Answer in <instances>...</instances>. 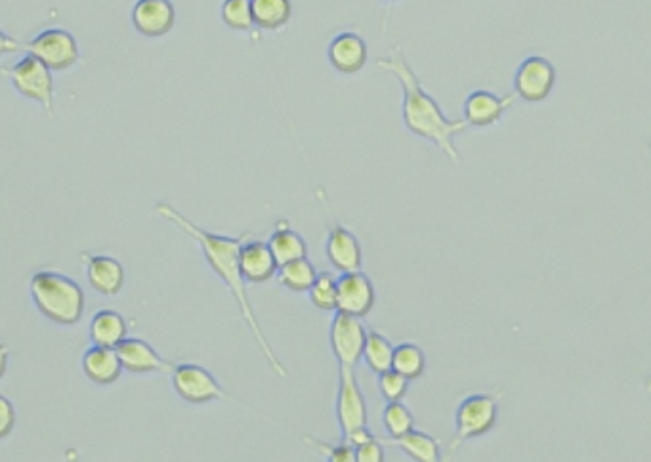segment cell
Segmentation results:
<instances>
[{"mask_svg": "<svg viewBox=\"0 0 651 462\" xmlns=\"http://www.w3.org/2000/svg\"><path fill=\"white\" fill-rule=\"evenodd\" d=\"M155 212L170 226H174L182 233H186L189 239H193L199 245V249L203 252L212 273L228 287V291H230L239 312H241V317L245 319V323H247V327L251 331L252 338L256 340L262 356L266 359L270 371L275 377H289V371H287L285 363L275 354L268 336L264 333V329L260 327V321L256 317V312H254V306H252L247 287H245V279H243L241 268H239L241 245L251 237V233L245 231V233L235 235V237L222 235V233H212V231L201 228L199 224H195L184 212H180L167 201L157 203Z\"/></svg>", "mask_w": 651, "mask_h": 462, "instance_id": "cell-1", "label": "cell"}, {"mask_svg": "<svg viewBox=\"0 0 651 462\" xmlns=\"http://www.w3.org/2000/svg\"><path fill=\"white\" fill-rule=\"evenodd\" d=\"M377 69L398 79L403 104L401 117L405 128L420 140L438 147L441 153L455 165L462 161L461 151L457 149L455 138L462 134L468 125L464 119H449L436 98H432L420 83L415 69L409 65L403 48L396 44L386 56L378 58Z\"/></svg>", "mask_w": 651, "mask_h": 462, "instance_id": "cell-2", "label": "cell"}, {"mask_svg": "<svg viewBox=\"0 0 651 462\" xmlns=\"http://www.w3.org/2000/svg\"><path fill=\"white\" fill-rule=\"evenodd\" d=\"M29 296L37 312L58 327H73L83 319V287L60 272L39 270L29 279Z\"/></svg>", "mask_w": 651, "mask_h": 462, "instance_id": "cell-3", "label": "cell"}, {"mask_svg": "<svg viewBox=\"0 0 651 462\" xmlns=\"http://www.w3.org/2000/svg\"><path fill=\"white\" fill-rule=\"evenodd\" d=\"M501 398L503 392H478L462 399L455 413V434L449 440L443 462L451 461L462 443L482 438L497 426Z\"/></svg>", "mask_w": 651, "mask_h": 462, "instance_id": "cell-4", "label": "cell"}, {"mask_svg": "<svg viewBox=\"0 0 651 462\" xmlns=\"http://www.w3.org/2000/svg\"><path fill=\"white\" fill-rule=\"evenodd\" d=\"M2 54L18 52L25 50V54H33L39 58L52 73H62L71 67H75L81 60V48L77 39L60 27H50L41 31L35 39L23 44H16V41H10L8 35H2L0 42Z\"/></svg>", "mask_w": 651, "mask_h": 462, "instance_id": "cell-5", "label": "cell"}, {"mask_svg": "<svg viewBox=\"0 0 651 462\" xmlns=\"http://www.w3.org/2000/svg\"><path fill=\"white\" fill-rule=\"evenodd\" d=\"M2 73L18 94L41 105L42 111H46L48 117L54 115V77L52 71L39 58H35L33 54H25L18 62L4 65Z\"/></svg>", "mask_w": 651, "mask_h": 462, "instance_id": "cell-6", "label": "cell"}, {"mask_svg": "<svg viewBox=\"0 0 651 462\" xmlns=\"http://www.w3.org/2000/svg\"><path fill=\"white\" fill-rule=\"evenodd\" d=\"M336 422L340 428L342 440L354 434L356 430L367 428L369 424V407L363 396L356 367L338 365V382H336Z\"/></svg>", "mask_w": 651, "mask_h": 462, "instance_id": "cell-7", "label": "cell"}, {"mask_svg": "<svg viewBox=\"0 0 651 462\" xmlns=\"http://www.w3.org/2000/svg\"><path fill=\"white\" fill-rule=\"evenodd\" d=\"M172 388L176 396L189 405H209L216 401H231V396L222 388L209 369L197 363H180L174 367Z\"/></svg>", "mask_w": 651, "mask_h": 462, "instance_id": "cell-8", "label": "cell"}, {"mask_svg": "<svg viewBox=\"0 0 651 462\" xmlns=\"http://www.w3.org/2000/svg\"><path fill=\"white\" fill-rule=\"evenodd\" d=\"M558 81L554 63L541 54H531L514 73V94L525 104H543Z\"/></svg>", "mask_w": 651, "mask_h": 462, "instance_id": "cell-9", "label": "cell"}, {"mask_svg": "<svg viewBox=\"0 0 651 462\" xmlns=\"http://www.w3.org/2000/svg\"><path fill=\"white\" fill-rule=\"evenodd\" d=\"M367 335L369 329L361 317L335 312L329 327V344L338 365L356 367L363 359Z\"/></svg>", "mask_w": 651, "mask_h": 462, "instance_id": "cell-10", "label": "cell"}, {"mask_svg": "<svg viewBox=\"0 0 651 462\" xmlns=\"http://www.w3.org/2000/svg\"><path fill=\"white\" fill-rule=\"evenodd\" d=\"M518 96L510 94H495L489 90H474L466 96L462 105V119L466 125L474 128H489L503 121L506 111L516 104Z\"/></svg>", "mask_w": 651, "mask_h": 462, "instance_id": "cell-11", "label": "cell"}, {"mask_svg": "<svg viewBox=\"0 0 651 462\" xmlns=\"http://www.w3.org/2000/svg\"><path fill=\"white\" fill-rule=\"evenodd\" d=\"M377 302V291L369 275L363 272L340 273L338 277V310L342 314L365 317Z\"/></svg>", "mask_w": 651, "mask_h": 462, "instance_id": "cell-12", "label": "cell"}, {"mask_svg": "<svg viewBox=\"0 0 651 462\" xmlns=\"http://www.w3.org/2000/svg\"><path fill=\"white\" fill-rule=\"evenodd\" d=\"M81 262L88 285L102 296L113 298L123 291L126 283L125 266L107 254L83 252Z\"/></svg>", "mask_w": 651, "mask_h": 462, "instance_id": "cell-13", "label": "cell"}, {"mask_svg": "<svg viewBox=\"0 0 651 462\" xmlns=\"http://www.w3.org/2000/svg\"><path fill=\"white\" fill-rule=\"evenodd\" d=\"M130 20L146 39H161L174 29L176 8L172 0H136Z\"/></svg>", "mask_w": 651, "mask_h": 462, "instance_id": "cell-14", "label": "cell"}, {"mask_svg": "<svg viewBox=\"0 0 651 462\" xmlns=\"http://www.w3.org/2000/svg\"><path fill=\"white\" fill-rule=\"evenodd\" d=\"M327 260L336 272H361L363 268V249L356 233L344 228L340 222H331L325 241Z\"/></svg>", "mask_w": 651, "mask_h": 462, "instance_id": "cell-15", "label": "cell"}, {"mask_svg": "<svg viewBox=\"0 0 651 462\" xmlns=\"http://www.w3.org/2000/svg\"><path fill=\"white\" fill-rule=\"evenodd\" d=\"M121 363L130 375H172L174 363L161 356L144 338H126L117 348Z\"/></svg>", "mask_w": 651, "mask_h": 462, "instance_id": "cell-16", "label": "cell"}, {"mask_svg": "<svg viewBox=\"0 0 651 462\" xmlns=\"http://www.w3.org/2000/svg\"><path fill=\"white\" fill-rule=\"evenodd\" d=\"M369 58L367 42L354 31H342L329 42L327 60L340 75H357Z\"/></svg>", "mask_w": 651, "mask_h": 462, "instance_id": "cell-17", "label": "cell"}, {"mask_svg": "<svg viewBox=\"0 0 651 462\" xmlns=\"http://www.w3.org/2000/svg\"><path fill=\"white\" fill-rule=\"evenodd\" d=\"M239 268L245 283L262 285L277 277L279 262L275 260L268 241L247 239L239 252Z\"/></svg>", "mask_w": 651, "mask_h": 462, "instance_id": "cell-18", "label": "cell"}, {"mask_svg": "<svg viewBox=\"0 0 651 462\" xmlns=\"http://www.w3.org/2000/svg\"><path fill=\"white\" fill-rule=\"evenodd\" d=\"M81 367H83L84 377L96 386L115 384L125 371L121 357L117 354V348H104V346H90L83 354Z\"/></svg>", "mask_w": 651, "mask_h": 462, "instance_id": "cell-19", "label": "cell"}, {"mask_svg": "<svg viewBox=\"0 0 651 462\" xmlns=\"http://www.w3.org/2000/svg\"><path fill=\"white\" fill-rule=\"evenodd\" d=\"M88 338L92 346L119 348L128 338V323L125 315L109 308L98 310L90 319Z\"/></svg>", "mask_w": 651, "mask_h": 462, "instance_id": "cell-20", "label": "cell"}, {"mask_svg": "<svg viewBox=\"0 0 651 462\" xmlns=\"http://www.w3.org/2000/svg\"><path fill=\"white\" fill-rule=\"evenodd\" d=\"M268 245L272 249L275 260L279 262V266L300 260V258H308L306 239L298 231H294L287 220L277 222L275 230L272 231V235L268 239Z\"/></svg>", "mask_w": 651, "mask_h": 462, "instance_id": "cell-21", "label": "cell"}, {"mask_svg": "<svg viewBox=\"0 0 651 462\" xmlns=\"http://www.w3.org/2000/svg\"><path fill=\"white\" fill-rule=\"evenodd\" d=\"M382 441L398 447L399 451L413 462H443L440 441L422 430H413L401 438H384Z\"/></svg>", "mask_w": 651, "mask_h": 462, "instance_id": "cell-22", "label": "cell"}, {"mask_svg": "<svg viewBox=\"0 0 651 462\" xmlns=\"http://www.w3.org/2000/svg\"><path fill=\"white\" fill-rule=\"evenodd\" d=\"M254 27L262 31H281L293 18L291 0H251Z\"/></svg>", "mask_w": 651, "mask_h": 462, "instance_id": "cell-23", "label": "cell"}, {"mask_svg": "<svg viewBox=\"0 0 651 462\" xmlns=\"http://www.w3.org/2000/svg\"><path fill=\"white\" fill-rule=\"evenodd\" d=\"M317 275L319 272L315 270L310 258H300V260L279 266V272L275 279L281 287H285L291 293H310Z\"/></svg>", "mask_w": 651, "mask_h": 462, "instance_id": "cell-24", "label": "cell"}, {"mask_svg": "<svg viewBox=\"0 0 651 462\" xmlns=\"http://www.w3.org/2000/svg\"><path fill=\"white\" fill-rule=\"evenodd\" d=\"M394 352H396V346L390 342L388 336L378 333L375 329H369L367 344L363 350V361L377 377L392 369Z\"/></svg>", "mask_w": 651, "mask_h": 462, "instance_id": "cell-25", "label": "cell"}, {"mask_svg": "<svg viewBox=\"0 0 651 462\" xmlns=\"http://www.w3.org/2000/svg\"><path fill=\"white\" fill-rule=\"evenodd\" d=\"M392 369L398 371L399 375L409 378V380H417L426 371V354H424V350L417 344H413V342L399 344V346H396V352H394Z\"/></svg>", "mask_w": 651, "mask_h": 462, "instance_id": "cell-26", "label": "cell"}, {"mask_svg": "<svg viewBox=\"0 0 651 462\" xmlns=\"http://www.w3.org/2000/svg\"><path fill=\"white\" fill-rule=\"evenodd\" d=\"M382 424H384L388 438L394 440V438H401L415 430V415L411 413V409L405 403L392 401V403H386V407L382 411Z\"/></svg>", "mask_w": 651, "mask_h": 462, "instance_id": "cell-27", "label": "cell"}, {"mask_svg": "<svg viewBox=\"0 0 651 462\" xmlns=\"http://www.w3.org/2000/svg\"><path fill=\"white\" fill-rule=\"evenodd\" d=\"M308 298L315 310L319 312H336L338 310V279L331 272L317 275Z\"/></svg>", "mask_w": 651, "mask_h": 462, "instance_id": "cell-28", "label": "cell"}, {"mask_svg": "<svg viewBox=\"0 0 651 462\" xmlns=\"http://www.w3.org/2000/svg\"><path fill=\"white\" fill-rule=\"evenodd\" d=\"M220 18L224 25L233 31H249L254 27L251 0H224L220 8Z\"/></svg>", "mask_w": 651, "mask_h": 462, "instance_id": "cell-29", "label": "cell"}, {"mask_svg": "<svg viewBox=\"0 0 651 462\" xmlns=\"http://www.w3.org/2000/svg\"><path fill=\"white\" fill-rule=\"evenodd\" d=\"M302 441L308 443L321 457H325V462H357L356 449L348 441L340 440L338 443H329V441L317 440L312 436H304Z\"/></svg>", "mask_w": 651, "mask_h": 462, "instance_id": "cell-30", "label": "cell"}, {"mask_svg": "<svg viewBox=\"0 0 651 462\" xmlns=\"http://www.w3.org/2000/svg\"><path fill=\"white\" fill-rule=\"evenodd\" d=\"M409 382H411L409 378H405L403 375H399L398 371L390 369V371L378 375V392L388 403L401 401L409 392Z\"/></svg>", "mask_w": 651, "mask_h": 462, "instance_id": "cell-31", "label": "cell"}, {"mask_svg": "<svg viewBox=\"0 0 651 462\" xmlns=\"http://www.w3.org/2000/svg\"><path fill=\"white\" fill-rule=\"evenodd\" d=\"M384 441L380 438H371V440L359 443L356 449L357 462H386V451H384Z\"/></svg>", "mask_w": 651, "mask_h": 462, "instance_id": "cell-32", "label": "cell"}, {"mask_svg": "<svg viewBox=\"0 0 651 462\" xmlns=\"http://www.w3.org/2000/svg\"><path fill=\"white\" fill-rule=\"evenodd\" d=\"M18 422V409L8 396H0V438L6 440Z\"/></svg>", "mask_w": 651, "mask_h": 462, "instance_id": "cell-33", "label": "cell"}, {"mask_svg": "<svg viewBox=\"0 0 651 462\" xmlns=\"http://www.w3.org/2000/svg\"><path fill=\"white\" fill-rule=\"evenodd\" d=\"M6 369H8V346L2 344V369H0L2 377L6 375Z\"/></svg>", "mask_w": 651, "mask_h": 462, "instance_id": "cell-34", "label": "cell"}, {"mask_svg": "<svg viewBox=\"0 0 651 462\" xmlns=\"http://www.w3.org/2000/svg\"><path fill=\"white\" fill-rule=\"evenodd\" d=\"M382 2H386V4H396L398 0H382Z\"/></svg>", "mask_w": 651, "mask_h": 462, "instance_id": "cell-35", "label": "cell"}, {"mask_svg": "<svg viewBox=\"0 0 651 462\" xmlns=\"http://www.w3.org/2000/svg\"><path fill=\"white\" fill-rule=\"evenodd\" d=\"M650 392H651V384H650Z\"/></svg>", "mask_w": 651, "mask_h": 462, "instance_id": "cell-36", "label": "cell"}, {"mask_svg": "<svg viewBox=\"0 0 651 462\" xmlns=\"http://www.w3.org/2000/svg\"><path fill=\"white\" fill-rule=\"evenodd\" d=\"M650 153H651V146H650Z\"/></svg>", "mask_w": 651, "mask_h": 462, "instance_id": "cell-37", "label": "cell"}]
</instances>
